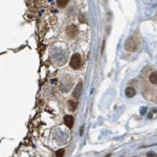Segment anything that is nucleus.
Wrapping results in <instances>:
<instances>
[{
  "label": "nucleus",
  "instance_id": "obj_8",
  "mask_svg": "<svg viewBox=\"0 0 157 157\" xmlns=\"http://www.w3.org/2000/svg\"><path fill=\"white\" fill-rule=\"evenodd\" d=\"M149 81L153 85H156L157 84V71L153 72L150 74L149 77Z\"/></svg>",
  "mask_w": 157,
  "mask_h": 157
},
{
  "label": "nucleus",
  "instance_id": "obj_3",
  "mask_svg": "<svg viewBox=\"0 0 157 157\" xmlns=\"http://www.w3.org/2000/svg\"><path fill=\"white\" fill-rule=\"evenodd\" d=\"M78 32V29L76 25H69V26H68L67 28H66V34H67V35L71 39L76 38Z\"/></svg>",
  "mask_w": 157,
  "mask_h": 157
},
{
  "label": "nucleus",
  "instance_id": "obj_7",
  "mask_svg": "<svg viewBox=\"0 0 157 157\" xmlns=\"http://www.w3.org/2000/svg\"><path fill=\"white\" fill-rule=\"evenodd\" d=\"M125 94L127 97L128 98H133L134 95L136 94V90L134 88H133V87H127L126 90H125Z\"/></svg>",
  "mask_w": 157,
  "mask_h": 157
},
{
  "label": "nucleus",
  "instance_id": "obj_1",
  "mask_svg": "<svg viewBox=\"0 0 157 157\" xmlns=\"http://www.w3.org/2000/svg\"><path fill=\"white\" fill-rule=\"evenodd\" d=\"M139 39L137 36H132L127 40L124 45L125 49L129 52H135L139 46Z\"/></svg>",
  "mask_w": 157,
  "mask_h": 157
},
{
  "label": "nucleus",
  "instance_id": "obj_11",
  "mask_svg": "<svg viewBox=\"0 0 157 157\" xmlns=\"http://www.w3.org/2000/svg\"><path fill=\"white\" fill-rule=\"evenodd\" d=\"M148 157H157V154H156L155 152H149L147 154Z\"/></svg>",
  "mask_w": 157,
  "mask_h": 157
},
{
  "label": "nucleus",
  "instance_id": "obj_9",
  "mask_svg": "<svg viewBox=\"0 0 157 157\" xmlns=\"http://www.w3.org/2000/svg\"><path fill=\"white\" fill-rule=\"evenodd\" d=\"M68 3V0H58V1H57V4L60 8H64V7H65Z\"/></svg>",
  "mask_w": 157,
  "mask_h": 157
},
{
  "label": "nucleus",
  "instance_id": "obj_10",
  "mask_svg": "<svg viewBox=\"0 0 157 157\" xmlns=\"http://www.w3.org/2000/svg\"><path fill=\"white\" fill-rule=\"evenodd\" d=\"M64 154H65V150L64 149H59L56 152V157H63Z\"/></svg>",
  "mask_w": 157,
  "mask_h": 157
},
{
  "label": "nucleus",
  "instance_id": "obj_6",
  "mask_svg": "<svg viewBox=\"0 0 157 157\" xmlns=\"http://www.w3.org/2000/svg\"><path fill=\"white\" fill-rule=\"evenodd\" d=\"M77 106H78V102L76 101L69 100L68 101V107L70 111H76V109L77 108Z\"/></svg>",
  "mask_w": 157,
  "mask_h": 157
},
{
  "label": "nucleus",
  "instance_id": "obj_2",
  "mask_svg": "<svg viewBox=\"0 0 157 157\" xmlns=\"http://www.w3.org/2000/svg\"><path fill=\"white\" fill-rule=\"evenodd\" d=\"M81 62L82 60L80 54H75L72 56V57H71L69 65H70L71 68H72L73 69H75V70H77V69H78V68H80V66H81Z\"/></svg>",
  "mask_w": 157,
  "mask_h": 157
},
{
  "label": "nucleus",
  "instance_id": "obj_5",
  "mask_svg": "<svg viewBox=\"0 0 157 157\" xmlns=\"http://www.w3.org/2000/svg\"><path fill=\"white\" fill-rule=\"evenodd\" d=\"M64 122H65V124L66 125L68 128H72L73 127L74 124L73 117L70 116V115L65 116L64 117Z\"/></svg>",
  "mask_w": 157,
  "mask_h": 157
},
{
  "label": "nucleus",
  "instance_id": "obj_4",
  "mask_svg": "<svg viewBox=\"0 0 157 157\" xmlns=\"http://www.w3.org/2000/svg\"><path fill=\"white\" fill-rule=\"evenodd\" d=\"M82 90H83V83H78L76 85V87H75L73 92H72V96L76 99H78V98H80L82 94Z\"/></svg>",
  "mask_w": 157,
  "mask_h": 157
}]
</instances>
